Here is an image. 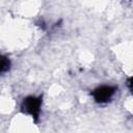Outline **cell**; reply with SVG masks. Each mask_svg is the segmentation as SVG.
Listing matches in <instances>:
<instances>
[{
  "label": "cell",
  "instance_id": "obj_2",
  "mask_svg": "<svg viewBox=\"0 0 133 133\" xmlns=\"http://www.w3.org/2000/svg\"><path fill=\"white\" fill-rule=\"evenodd\" d=\"M116 91V86L112 85H102L97 87L92 91V97L98 103H106L111 100Z\"/></svg>",
  "mask_w": 133,
  "mask_h": 133
},
{
  "label": "cell",
  "instance_id": "obj_1",
  "mask_svg": "<svg viewBox=\"0 0 133 133\" xmlns=\"http://www.w3.org/2000/svg\"><path fill=\"white\" fill-rule=\"evenodd\" d=\"M42 96L35 97V96H28L26 97L22 104H21V110L22 112L31 115L34 119H37L41 112V106H42Z\"/></svg>",
  "mask_w": 133,
  "mask_h": 133
},
{
  "label": "cell",
  "instance_id": "obj_3",
  "mask_svg": "<svg viewBox=\"0 0 133 133\" xmlns=\"http://www.w3.org/2000/svg\"><path fill=\"white\" fill-rule=\"evenodd\" d=\"M9 68H10V60L4 55H0V73L7 72Z\"/></svg>",
  "mask_w": 133,
  "mask_h": 133
}]
</instances>
